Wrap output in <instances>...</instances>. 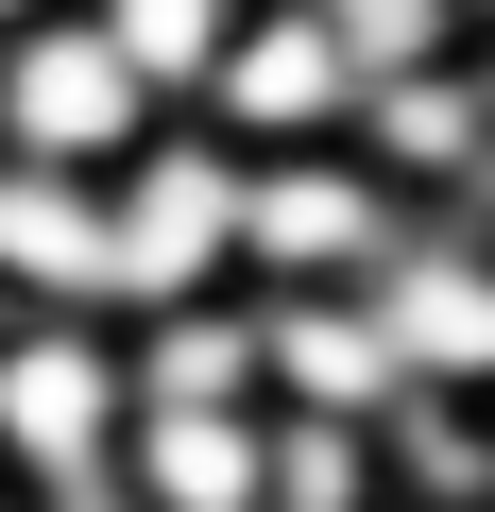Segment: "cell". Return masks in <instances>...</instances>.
I'll list each match as a JSON object with an SVG mask.
<instances>
[{
    "mask_svg": "<svg viewBox=\"0 0 495 512\" xmlns=\"http://www.w3.org/2000/svg\"><path fill=\"white\" fill-rule=\"evenodd\" d=\"M274 512H393L376 495V410H274Z\"/></svg>",
    "mask_w": 495,
    "mask_h": 512,
    "instance_id": "obj_9",
    "label": "cell"
},
{
    "mask_svg": "<svg viewBox=\"0 0 495 512\" xmlns=\"http://www.w3.org/2000/svg\"><path fill=\"white\" fill-rule=\"evenodd\" d=\"M154 120L171 103L137 86V52L86 18V0H52V18L0 35V154H18V171H120Z\"/></svg>",
    "mask_w": 495,
    "mask_h": 512,
    "instance_id": "obj_4",
    "label": "cell"
},
{
    "mask_svg": "<svg viewBox=\"0 0 495 512\" xmlns=\"http://www.w3.org/2000/svg\"><path fill=\"white\" fill-rule=\"evenodd\" d=\"M18 18H52V0H0V35H18Z\"/></svg>",
    "mask_w": 495,
    "mask_h": 512,
    "instance_id": "obj_11",
    "label": "cell"
},
{
    "mask_svg": "<svg viewBox=\"0 0 495 512\" xmlns=\"http://www.w3.org/2000/svg\"><path fill=\"white\" fill-rule=\"evenodd\" d=\"M120 325L69 308H0V495L18 512H86L120 495Z\"/></svg>",
    "mask_w": 495,
    "mask_h": 512,
    "instance_id": "obj_1",
    "label": "cell"
},
{
    "mask_svg": "<svg viewBox=\"0 0 495 512\" xmlns=\"http://www.w3.org/2000/svg\"><path fill=\"white\" fill-rule=\"evenodd\" d=\"M103 274H120V325L239 291V154H222L188 103H171V120L103 171Z\"/></svg>",
    "mask_w": 495,
    "mask_h": 512,
    "instance_id": "obj_2",
    "label": "cell"
},
{
    "mask_svg": "<svg viewBox=\"0 0 495 512\" xmlns=\"http://www.w3.org/2000/svg\"><path fill=\"white\" fill-rule=\"evenodd\" d=\"M0 512H18V495H0Z\"/></svg>",
    "mask_w": 495,
    "mask_h": 512,
    "instance_id": "obj_12",
    "label": "cell"
},
{
    "mask_svg": "<svg viewBox=\"0 0 495 512\" xmlns=\"http://www.w3.org/2000/svg\"><path fill=\"white\" fill-rule=\"evenodd\" d=\"M120 512H274V410L257 393H137Z\"/></svg>",
    "mask_w": 495,
    "mask_h": 512,
    "instance_id": "obj_6",
    "label": "cell"
},
{
    "mask_svg": "<svg viewBox=\"0 0 495 512\" xmlns=\"http://www.w3.org/2000/svg\"><path fill=\"white\" fill-rule=\"evenodd\" d=\"M376 495H393V512H495V427H478V393H393V410H376Z\"/></svg>",
    "mask_w": 495,
    "mask_h": 512,
    "instance_id": "obj_8",
    "label": "cell"
},
{
    "mask_svg": "<svg viewBox=\"0 0 495 512\" xmlns=\"http://www.w3.org/2000/svg\"><path fill=\"white\" fill-rule=\"evenodd\" d=\"M410 239V188L325 137V154H239V291H359Z\"/></svg>",
    "mask_w": 495,
    "mask_h": 512,
    "instance_id": "obj_3",
    "label": "cell"
},
{
    "mask_svg": "<svg viewBox=\"0 0 495 512\" xmlns=\"http://www.w3.org/2000/svg\"><path fill=\"white\" fill-rule=\"evenodd\" d=\"M86 18L137 52V86H154V103H188V86H205V52L239 35V0H86Z\"/></svg>",
    "mask_w": 495,
    "mask_h": 512,
    "instance_id": "obj_10",
    "label": "cell"
},
{
    "mask_svg": "<svg viewBox=\"0 0 495 512\" xmlns=\"http://www.w3.org/2000/svg\"><path fill=\"white\" fill-rule=\"evenodd\" d=\"M188 120H205L222 154H325V137H359V52H342V18H325V0H239V35L205 52Z\"/></svg>",
    "mask_w": 495,
    "mask_h": 512,
    "instance_id": "obj_5",
    "label": "cell"
},
{
    "mask_svg": "<svg viewBox=\"0 0 495 512\" xmlns=\"http://www.w3.org/2000/svg\"><path fill=\"white\" fill-rule=\"evenodd\" d=\"M0 308L120 325V274H103V171H18V154H0Z\"/></svg>",
    "mask_w": 495,
    "mask_h": 512,
    "instance_id": "obj_7",
    "label": "cell"
}]
</instances>
